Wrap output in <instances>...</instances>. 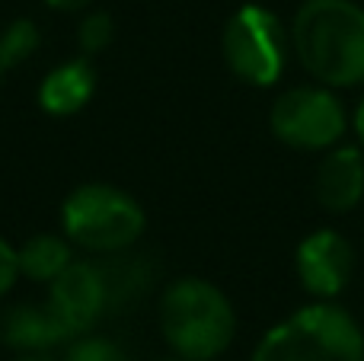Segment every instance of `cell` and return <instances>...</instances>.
Masks as SVG:
<instances>
[{
    "mask_svg": "<svg viewBox=\"0 0 364 361\" xmlns=\"http://www.w3.org/2000/svg\"><path fill=\"white\" fill-rule=\"evenodd\" d=\"M291 48L323 87H358L364 83V6L304 0L291 23Z\"/></svg>",
    "mask_w": 364,
    "mask_h": 361,
    "instance_id": "6da1fadb",
    "label": "cell"
},
{
    "mask_svg": "<svg viewBox=\"0 0 364 361\" xmlns=\"http://www.w3.org/2000/svg\"><path fill=\"white\" fill-rule=\"evenodd\" d=\"M160 333L182 361H214L237 336V313L218 285L179 279L160 294Z\"/></svg>",
    "mask_w": 364,
    "mask_h": 361,
    "instance_id": "7a4b0ae2",
    "label": "cell"
},
{
    "mask_svg": "<svg viewBox=\"0 0 364 361\" xmlns=\"http://www.w3.org/2000/svg\"><path fill=\"white\" fill-rule=\"evenodd\" d=\"M252 361H364V333L348 311L323 301L272 326Z\"/></svg>",
    "mask_w": 364,
    "mask_h": 361,
    "instance_id": "3957f363",
    "label": "cell"
},
{
    "mask_svg": "<svg viewBox=\"0 0 364 361\" xmlns=\"http://www.w3.org/2000/svg\"><path fill=\"white\" fill-rule=\"evenodd\" d=\"M61 227L74 247L96 256H109L138 247L147 227V215L138 198L119 185L87 183L64 198Z\"/></svg>",
    "mask_w": 364,
    "mask_h": 361,
    "instance_id": "277c9868",
    "label": "cell"
},
{
    "mask_svg": "<svg viewBox=\"0 0 364 361\" xmlns=\"http://www.w3.org/2000/svg\"><path fill=\"white\" fill-rule=\"evenodd\" d=\"M220 48L233 77L252 87H272L288 64L291 32L269 6L246 4L227 19Z\"/></svg>",
    "mask_w": 364,
    "mask_h": 361,
    "instance_id": "5b68a950",
    "label": "cell"
},
{
    "mask_svg": "<svg viewBox=\"0 0 364 361\" xmlns=\"http://www.w3.org/2000/svg\"><path fill=\"white\" fill-rule=\"evenodd\" d=\"M269 125L282 144L294 151H329L346 134V109L333 87H291L272 102Z\"/></svg>",
    "mask_w": 364,
    "mask_h": 361,
    "instance_id": "8992f818",
    "label": "cell"
},
{
    "mask_svg": "<svg viewBox=\"0 0 364 361\" xmlns=\"http://www.w3.org/2000/svg\"><path fill=\"white\" fill-rule=\"evenodd\" d=\"M294 269L301 285L314 298L329 301L342 294L355 272V249L339 230H316L307 240H301L294 256Z\"/></svg>",
    "mask_w": 364,
    "mask_h": 361,
    "instance_id": "52a82bcc",
    "label": "cell"
},
{
    "mask_svg": "<svg viewBox=\"0 0 364 361\" xmlns=\"http://www.w3.org/2000/svg\"><path fill=\"white\" fill-rule=\"evenodd\" d=\"M48 307L74 336L90 333L106 313V288L96 262H70L48 285Z\"/></svg>",
    "mask_w": 364,
    "mask_h": 361,
    "instance_id": "ba28073f",
    "label": "cell"
},
{
    "mask_svg": "<svg viewBox=\"0 0 364 361\" xmlns=\"http://www.w3.org/2000/svg\"><path fill=\"white\" fill-rule=\"evenodd\" d=\"M314 195L329 215H346L364 198V151L355 144H336L316 163Z\"/></svg>",
    "mask_w": 364,
    "mask_h": 361,
    "instance_id": "9c48e42d",
    "label": "cell"
},
{
    "mask_svg": "<svg viewBox=\"0 0 364 361\" xmlns=\"http://www.w3.org/2000/svg\"><path fill=\"white\" fill-rule=\"evenodd\" d=\"M96 266H100L102 288H106V313H119L125 307L138 304L157 281L154 256L138 253L134 247L122 249V253H109Z\"/></svg>",
    "mask_w": 364,
    "mask_h": 361,
    "instance_id": "30bf717a",
    "label": "cell"
},
{
    "mask_svg": "<svg viewBox=\"0 0 364 361\" xmlns=\"http://www.w3.org/2000/svg\"><path fill=\"white\" fill-rule=\"evenodd\" d=\"M0 339L16 352H51L64 345L70 333L55 317V311L45 304H13L0 317Z\"/></svg>",
    "mask_w": 364,
    "mask_h": 361,
    "instance_id": "8fae6325",
    "label": "cell"
},
{
    "mask_svg": "<svg viewBox=\"0 0 364 361\" xmlns=\"http://www.w3.org/2000/svg\"><path fill=\"white\" fill-rule=\"evenodd\" d=\"M96 93V68L90 64V58H74L64 61L58 68H51L45 74V80L38 83V106L48 115L68 119L77 115Z\"/></svg>",
    "mask_w": 364,
    "mask_h": 361,
    "instance_id": "7c38bea8",
    "label": "cell"
},
{
    "mask_svg": "<svg viewBox=\"0 0 364 361\" xmlns=\"http://www.w3.org/2000/svg\"><path fill=\"white\" fill-rule=\"evenodd\" d=\"M74 243L61 234H36L16 249L19 275L32 281H55L74 262Z\"/></svg>",
    "mask_w": 364,
    "mask_h": 361,
    "instance_id": "4fadbf2b",
    "label": "cell"
},
{
    "mask_svg": "<svg viewBox=\"0 0 364 361\" xmlns=\"http://www.w3.org/2000/svg\"><path fill=\"white\" fill-rule=\"evenodd\" d=\"M38 45H42V32L32 19H10L0 29V77L29 61L38 51Z\"/></svg>",
    "mask_w": 364,
    "mask_h": 361,
    "instance_id": "5bb4252c",
    "label": "cell"
},
{
    "mask_svg": "<svg viewBox=\"0 0 364 361\" xmlns=\"http://www.w3.org/2000/svg\"><path fill=\"white\" fill-rule=\"evenodd\" d=\"M112 38H115V19L109 16L106 10L87 13L83 23H80V29H77V42H80V51L87 58L106 51L109 45H112Z\"/></svg>",
    "mask_w": 364,
    "mask_h": 361,
    "instance_id": "9a60e30c",
    "label": "cell"
},
{
    "mask_svg": "<svg viewBox=\"0 0 364 361\" xmlns=\"http://www.w3.org/2000/svg\"><path fill=\"white\" fill-rule=\"evenodd\" d=\"M64 361H132V358H128V352L122 349L119 343H112V339L83 333V336H77L74 343H70Z\"/></svg>",
    "mask_w": 364,
    "mask_h": 361,
    "instance_id": "2e32d148",
    "label": "cell"
},
{
    "mask_svg": "<svg viewBox=\"0 0 364 361\" xmlns=\"http://www.w3.org/2000/svg\"><path fill=\"white\" fill-rule=\"evenodd\" d=\"M16 279H19L16 247H10V243H6L4 237H0V298H6V294L13 291Z\"/></svg>",
    "mask_w": 364,
    "mask_h": 361,
    "instance_id": "e0dca14e",
    "label": "cell"
},
{
    "mask_svg": "<svg viewBox=\"0 0 364 361\" xmlns=\"http://www.w3.org/2000/svg\"><path fill=\"white\" fill-rule=\"evenodd\" d=\"M42 4H48L51 10H58V13H80V10H87V6H93L96 0H42Z\"/></svg>",
    "mask_w": 364,
    "mask_h": 361,
    "instance_id": "ac0fdd59",
    "label": "cell"
},
{
    "mask_svg": "<svg viewBox=\"0 0 364 361\" xmlns=\"http://www.w3.org/2000/svg\"><path fill=\"white\" fill-rule=\"evenodd\" d=\"M13 361H55L48 352H19Z\"/></svg>",
    "mask_w": 364,
    "mask_h": 361,
    "instance_id": "d6986e66",
    "label": "cell"
},
{
    "mask_svg": "<svg viewBox=\"0 0 364 361\" xmlns=\"http://www.w3.org/2000/svg\"><path fill=\"white\" fill-rule=\"evenodd\" d=\"M355 131H358V141H361V147H364V99H361L358 112H355Z\"/></svg>",
    "mask_w": 364,
    "mask_h": 361,
    "instance_id": "ffe728a7",
    "label": "cell"
},
{
    "mask_svg": "<svg viewBox=\"0 0 364 361\" xmlns=\"http://www.w3.org/2000/svg\"><path fill=\"white\" fill-rule=\"evenodd\" d=\"M160 361H182V358H160Z\"/></svg>",
    "mask_w": 364,
    "mask_h": 361,
    "instance_id": "44dd1931",
    "label": "cell"
}]
</instances>
